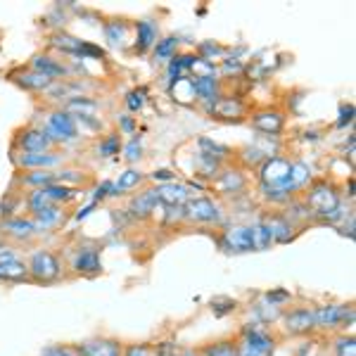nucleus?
<instances>
[{
    "instance_id": "obj_1",
    "label": "nucleus",
    "mask_w": 356,
    "mask_h": 356,
    "mask_svg": "<svg viewBox=\"0 0 356 356\" xmlns=\"http://www.w3.org/2000/svg\"><path fill=\"white\" fill-rule=\"evenodd\" d=\"M302 202L307 204V209L312 211L314 219L323 223H337L344 219V204L340 197V191L335 188V183L323 178V181H314L307 188Z\"/></svg>"
},
{
    "instance_id": "obj_2",
    "label": "nucleus",
    "mask_w": 356,
    "mask_h": 356,
    "mask_svg": "<svg viewBox=\"0 0 356 356\" xmlns=\"http://www.w3.org/2000/svg\"><path fill=\"white\" fill-rule=\"evenodd\" d=\"M238 356H273L278 347V337L259 323H245L240 335L235 337Z\"/></svg>"
},
{
    "instance_id": "obj_3",
    "label": "nucleus",
    "mask_w": 356,
    "mask_h": 356,
    "mask_svg": "<svg viewBox=\"0 0 356 356\" xmlns=\"http://www.w3.org/2000/svg\"><path fill=\"white\" fill-rule=\"evenodd\" d=\"M259 188L268 191H280L295 197V186H292V162L285 157H268L259 164Z\"/></svg>"
},
{
    "instance_id": "obj_4",
    "label": "nucleus",
    "mask_w": 356,
    "mask_h": 356,
    "mask_svg": "<svg viewBox=\"0 0 356 356\" xmlns=\"http://www.w3.org/2000/svg\"><path fill=\"white\" fill-rule=\"evenodd\" d=\"M312 309H314L316 330H342V332H347V328H354V321H356L354 304L328 302V304H321V307H312Z\"/></svg>"
},
{
    "instance_id": "obj_5",
    "label": "nucleus",
    "mask_w": 356,
    "mask_h": 356,
    "mask_svg": "<svg viewBox=\"0 0 356 356\" xmlns=\"http://www.w3.org/2000/svg\"><path fill=\"white\" fill-rule=\"evenodd\" d=\"M26 268H29V278L36 280V283H55L65 273V264L50 250L33 252L31 259L26 261Z\"/></svg>"
},
{
    "instance_id": "obj_6",
    "label": "nucleus",
    "mask_w": 356,
    "mask_h": 356,
    "mask_svg": "<svg viewBox=\"0 0 356 356\" xmlns=\"http://www.w3.org/2000/svg\"><path fill=\"white\" fill-rule=\"evenodd\" d=\"M183 216L191 223H202V226H216V223L223 221V209L219 202H214L211 197H204V195H197V197H191L186 204H183Z\"/></svg>"
},
{
    "instance_id": "obj_7",
    "label": "nucleus",
    "mask_w": 356,
    "mask_h": 356,
    "mask_svg": "<svg viewBox=\"0 0 356 356\" xmlns=\"http://www.w3.org/2000/svg\"><path fill=\"white\" fill-rule=\"evenodd\" d=\"M280 325H283V332L290 337H304V335H312L316 330L314 323V309L312 307H292L285 309L280 314Z\"/></svg>"
},
{
    "instance_id": "obj_8",
    "label": "nucleus",
    "mask_w": 356,
    "mask_h": 356,
    "mask_svg": "<svg viewBox=\"0 0 356 356\" xmlns=\"http://www.w3.org/2000/svg\"><path fill=\"white\" fill-rule=\"evenodd\" d=\"M45 134L50 136V140H53V145L57 143H72L79 138V124L76 119L72 117L69 112L65 110H55L48 114V122H45Z\"/></svg>"
},
{
    "instance_id": "obj_9",
    "label": "nucleus",
    "mask_w": 356,
    "mask_h": 356,
    "mask_svg": "<svg viewBox=\"0 0 356 356\" xmlns=\"http://www.w3.org/2000/svg\"><path fill=\"white\" fill-rule=\"evenodd\" d=\"M219 247L228 254H247V252H254V233L252 226L245 223H235V226L226 228L219 235Z\"/></svg>"
},
{
    "instance_id": "obj_10",
    "label": "nucleus",
    "mask_w": 356,
    "mask_h": 356,
    "mask_svg": "<svg viewBox=\"0 0 356 356\" xmlns=\"http://www.w3.org/2000/svg\"><path fill=\"white\" fill-rule=\"evenodd\" d=\"M204 112L219 122H240L245 117V102L233 95H221L214 102L204 105Z\"/></svg>"
},
{
    "instance_id": "obj_11",
    "label": "nucleus",
    "mask_w": 356,
    "mask_h": 356,
    "mask_svg": "<svg viewBox=\"0 0 356 356\" xmlns=\"http://www.w3.org/2000/svg\"><path fill=\"white\" fill-rule=\"evenodd\" d=\"M60 164H65V154H60L57 150L33 152V154L22 152L17 157V166L24 171H55Z\"/></svg>"
},
{
    "instance_id": "obj_12",
    "label": "nucleus",
    "mask_w": 356,
    "mask_h": 356,
    "mask_svg": "<svg viewBox=\"0 0 356 356\" xmlns=\"http://www.w3.org/2000/svg\"><path fill=\"white\" fill-rule=\"evenodd\" d=\"M36 235V223L31 216H8L0 221V238H10L17 243H26Z\"/></svg>"
},
{
    "instance_id": "obj_13",
    "label": "nucleus",
    "mask_w": 356,
    "mask_h": 356,
    "mask_svg": "<svg viewBox=\"0 0 356 356\" xmlns=\"http://www.w3.org/2000/svg\"><path fill=\"white\" fill-rule=\"evenodd\" d=\"M17 147L26 154L48 152V150H53V140H50V136L45 134L43 126H29V129H24L19 136H17Z\"/></svg>"
},
{
    "instance_id": "obj_14",
    "label": "nucleus",
    "mask_w": 356,
    "mask_h": 356,
    "mask_svg": "<svg viewBox=\"0 0 356 356\" xmlns=\"http://www.w3.org/2000/svg\"><path fill=\"white\" fill-rule=\"evenodd\" d=\"M29 280V268L10 247L0 250V283H22Z\"/></svg>"
},
{
    "instance_id": "obj_15",
    "label": "nucleus",
    "mask_w": 356,
    "mask_h": 356,
    "mask_svg": "<svg viewBox=\"0 0 356 356\" xmlns=\"http://www.w3.org/2000/svg\"><path fill=\"white\" fill-rule=\"evenodd\" d=\"M252 129L259 131L264 136L275 138L278 134H283V129H285V114L280 110H273V107L254 112L252 114Z\"/></svg>"
},
{
    "instance_id": "obj_16",
    "label": "nucleus",
    "mask_w": 356,
    "mask_h": 356,
    "mask_svg": "<svg viewBox=\"0 0 356 356\" xmlns=\"http://www.w3.org/2000/svg\"><path fill=\"white\" fill-rule=\"evenodd\" d=\"M79 356H122L124 344L112 337H90L76 344Z\"/></svg>"
},
{
    "instance_id": "obj_17",
    "label": "nucleus",
    "mask_w": 356,
    "mask_h": 356,
    "mask_svg": "<svg viewBox=\"0 0 356 356\" xmlns=\"http://www.w3.org/2000/svg\"><path fill=\"white\" fill-rule=\"evenodd\" d=\"M211 183H214V188L221 195H235V193L245 191L247 176H245L243 169H238V166H223V169L219 171V176H216Z\"/></svg>"
},
{
    "instance_id": "obj_18",
    "label": "nucleus",
    "mask_w": 356,
    "mask_h": 356,
    "mask_svg": "<svg viewBox=\"0 0 356 356\" xmlns=\"http://www.w3.org/2000/svg\"><path fill=\"white\" fill-rule=\"evenodd\" d=\"M159 41V26L152 19H140L136 22V41L134 50L138 55H145L147 50L154 48V43Z\"/></svg>"
},
{
    "instance_id": "obj_19",
    "label": "nucleus",
    "mask_w": 356,
    "mask_h": 356,
    "mask_svg": "<svg viewBox=\"0 0 356 356\" xmlns=\"http://www.w3.org/2000/svg\"><path fill=\"white\" fill-rule=\"evenodd\" d=\"M264 223L273 235V245H288L295 238V223H292L285 214H268L264 216Z\"/></svg>"
},
{
    "instance_id": "obj_20",
    "label": "nucleus",
    "mask_w": 356,
    "mask_h": 356,
    "mask_svg": "<svg viewBox=\"0 0 356 356\" xmlns=\"http://www.w3.org/2000/svg\"><path fill=\"white\" fill-rule=\"evenodd\" d=\"M157 204H159L157 188H147V191L138 193L136 197H131L129 211L136 219H147V216H152L157 211Z\"/></svg>"
},
{
    "instance_id": "obj_21",
    "label": "nucleus",
    "mask_w": 356,
    "mask_h": 356,
    "mask_svg": "<svg viewBox=\"0 0 356 356\" xmlns=\"http://www.w3.org/2000/svg\"><path fill=\"white\" fill-rule=\"evenodd\" d=\"M157 195H159V204H164V207H183L193 197L191 188L178 181L166 183V186H157Z\"/></svg>"
},
{
    "instance_id": "obj_22",
    "label": "nucleus",
    "mask_w": 356,
    "mask_h": 356,
    "mask_svg": "<svg viewBox=\"0 0 356 356\" xmlns=\"http://www.w3.org/2000/svg\"><path fill=\"white\" fill-rule=\"evenodd\" d=\"M31 69H33V72H38V74H43V76L50 79V81H57V79L69 76V67L62 65L60 60H55L53 55H45V53L33 57Z\"/></svg>"
},
{
    "instance_id": "obj_23",
    "label": "nucleus",
    "mask_w": 356,
    "mask_h": 356,
    "mask_svg": "<svg viewBox=\"0 0 356 356\" xmlns=\"http://www.w3.org/2000/svg\"><path fill=\"white\" fill-rule=\"evenodd\" d=\"M74 273H81V275H95L102 271V259H100V252L95 247H83L79 250V254L74 257L72 261Z\"/></svg>"
},
{
    "instance_id": "obj_24",
    "label": "nucleus",
    "mask_w": 356,
    "mask_h": 356,
    "mask_svg": "<svg viewBox=\"0 0 356 356\" xmlns=\"http://www.w3.org/2000/svg\"><path fill=\"white\" fill-rule=\"evenodd\" d=\"M193 93L195 102H214L216 97H221V81L216 76H193Z\"/></svg>"
},
{
    "instance_id": "obj_25",
    "label": "nucleus",
    "mask_w": 356,
    "mask_h": 356,
    "mask_svg": "<svg viewBox=\"0 0 356 356\" xmlns=\"http://www.w3.org/2000/svg\"><path fill=\"white\" fill-rule=\"evenodd\" d=\"M195 60H197V55L193 53H181V55H174L169 62H166V79H169V83H176L178 79L188 76V74L193 72V65Z\"/></svg>"
},
{
    "instance_id": "obj_26",
    "label": "nucleus",
    "mask_w": 356,
    "mask_h": 356,
    "mask_svg": "<svg viewBox=\"0 0 356 356\" xmlns=\"http://www.w3.org/2000/svg\"><path fill=\"white\" fill-rule=\"evenodd\" d=\"M62 110L72 114L74 119H86V117H95V112L100 110V105L88 95H72V97H67Z\"/></svg>"
},
{
    "instance_id": "obj_27",
    "label": "nucleus",
    "mask_w": 356,
    "mask_h": 356,
    "mask_svg": "<svg viewBox=\"0 0 356 356\" xmlns=\"http://www.w3.org/2000/svg\"><path fill=\"white\" fill-rule=\"evenodd\" d=\"M31 219H33V223H36V233L50 231V228L60 226V223L65 221V207L50 204V207H45V209L36 211Z\"/></svg>"
},
{
    "instance_id": "obj_28",
    "label": "nucleus",
    "mask_w": 356,
    "mask_h": 356,
    "mask_svg": "<svg viewBox=\"0 0 356 356\" xmlns=\"http://www.w3.org/2000/svg\"><path fill=\"white\" fill-rule=\"evenodd\" d=\"M17 183L22 188H31V191H38V188H45L50 183H55V171H24L22 176H17Z\"/></svg>"
},
{
    "instance_id": "obj_29",
    "label": "nucleus",
    "mask_w": 356,
    "mask_h": 356,
    "mask_svg": "<svg viewBox=\"0 0 356 356\" xmlns=\"http://www.w3.org/2000/svg\"><path fill=\"white\" fill-rule=\"evenodd\" d=\"M45 195L50 197V202L53 204H60V207H65L69 202H74V200L79 197V191L76 188H72V186H62V183H50V186H45L43 188Z\"/></svg>"
},
{
    "instance_id": "obj_30",
    "label": "nucleus",
    "mask_w": 356,
    "mask_h": 356,
    "mask_svg": "<svg viewBox=\"0 0 356 356\" xmlns=\"http://www.w3.org/2000/svg\"><path fill=\"white\" fill-rule=\"evenodd\" d=\"M129 22L124 19H110L105 22V38L112 48H122L126 43V36H129Z\"/></svg>"
},
{
    "instance_id": "obj_31",
    "label": "nucleus",
    "mask_w": 356,
    "mask_h": 356,
    "mask_svg": "<svg viewBox=\"0 0 356 356\" xmlns=\"http://www.w3.org/2000/svg\"><path fill=\"white\" fill-rule=\"evenodd\" d=\"M197 352L200 356H238V347H235V337H221V340L204 344Z\"/></svg>"
},
{
    "instance_id": "obj_32",
    "label": "nucleus",
    "mask_w": 356,
    "mask_h": 356,
    "mask_svg": "<svg viewBox=\"0 0 356 356\" xmlns=\"http://www.w3.org/2000/svg\"><path fill=\"white\" fill-rule=\"evenodd\" d=\"M15 81L22 86V88H26V90H36V93H41V90H48L50 86H53L55 81H50V79H45L43 74H38V72H22V74H17L15 76Z\"/></svg>"
},
{
    "instance_id": "obj_33",
    "label": "nucleus",
    "mask_w": 356,
    "mask_h": 356,
    "mask_svg": "<svg viewBox=\"0 0 356 356\" xmlns=\"http://www.w3.org/2000/svg\"><path fill=\"white\" fill-rule=\"evenodd\" d=\"M221 169H223V162L214 159L211 154H204V152L195 154V171H197V176H204V178H211V181H214Z\"/></svg>"
},
{
    "instance_id": "obj_34",
    "label": "nucleus",
    "mask_w": 356,
    "mask_h": 356,
    "mask_svg": "<svg viewBox=\"0 0 356 356\" xmlns=\"http://www.w3.org/2000/svg\"><path fill=\"white\" fill-rule=\"evenodd\" d=\"M81 43L83 41H79L76 36H69L65 31H55L53 36H50V45H53L55 50H60V53H65V55H72V57L79 53Z\"/></svg>"
},
{
    "instance_id": "obj_35",
    "label": "nucleus",
    "mask_w": 356,
    "mask_h": 356,
    "mask_svg": "<svg viewBox=\"0 0 356 356\" xmlns=\"http://www.w3.org/2000/svg\"><path fill=\"white\" fill-rule=\"evenodd\" d=\"M143 181H145V174L131 166V169H126L124 174H119V178L114 181V188H117V191L124 195V193H129V191H136V188L140 186Z\"/></svg>"
},
{
    "instance_id": "obj_36",
    "label": "nucleus",
    "mask_w": 356,
    "mask_h": 356,
    "mask_svg": "<svg viewBox=\"0 0 356 356\" xmlns=\"http://www.w3.org/2000/svg\"><path fill=\"white\" fill-rule=\"evenodd\" d=\"M314 183L312 178V169H309L307 162H292V186H295V193L307 191Z\"/></svg>"
},
{
    "instance_id": "obj_37",
    "label": "nucleus",
    "mask_w": 356,
    "mask_h": 356,
    "mask_svg": "<svg viewBox=\"0 0 356 356\" xmlns=\"http://www.w3.org/2000/svg\"><path fill=\"white\" fill-rule=\"evenodd\" d=\"M178 36H164V38H159L157 43H154V48H152V53H154V60H159V62H169L171 57L176 55V50H178Z\"/></svg>"
},
{
    "instance_id": "obj_38",
    "label": "nucleus",
    "mask_w": 356,
    "mask_h": 356,
    "mask_svg": "<svg viewBox=\"0 0 356 356\" xmlns=\"http://www.w3.org/2000/svg\"><path fill=\"white\" fill-rule=\"evenodd\" d=\"M197 145H200V152L211 154V157L219 159V162H223V159H228V157L233 154V152H231V147H228V145H221V143L211 140V138H207V136L200 138Z\"/></svg>"
},
{
    "instance_id": "obj_39",
    "label": "nucleus",
    "mask_w": 356,
    "mask_h": 356,
    "mask_svg": "<svg viewBox=\"0 0 356 356\" xmlns=\"http://www.w3.org/2000/svg\"><path fill=\"white\" fill-rule=\"evenodd\" d=\"M252 233H254V250H271L273 247V235L268 231V226L264 223V219H259L257 223H252Z\"/></svg>"
},
{
    "instance_id": "obj_40",
    "label": "nucleus",
    "mask_w": 356,
    "mask_h": 356,
    "mask_svg": "<svg viewBox=\"0 0 356 356\" xmlns=\"http://www.w3.org/2000/svg\"><path fill=\"white\" fill-rule=\"evenodd\" d=\"M171 93H174L176 100L183 102V105H191V102H195L193 76H183V79H178L176 83H171Z\"/></svg>"
},
{
    "instance_id": "obj_41",
    "label": "nucleus",
    "mask_w": 356,
    "mask_h": 356,
    "mask_svg": "<svg viewBox=\"0 0 356 356\" xmlns=\"http://www.w3.org/2000/svg\"><path fill=\"white\" fill-rule=\"evenodd\" d=\"M119 152H122V136H119V134L105 136L100 140V145H97V154H100V157H105V159L117 157Z\"/></svg>"
},
{
    "instance_id": "obj_42",
    "label": "nucleus",
    "mask_w": 356,
    "mask_h": 356,
    "mask_svg": "<svg viewBox=\"0 0 356 356\" xmlns=\"http://www.w3.org/2000/svg\"><path fill=\"white\" fill-rule=\"evenodd\" d=\"M332 352L335 356H356V340L352 332H342V335L335 337V344H332Z\"/></svg>"
},
{
    "instance_id": "obj_43",
    "label": "nucleus",
    "mask_w": 356,
    "mask_h": 356,
    "mask_svg": "<svg viewBox=\"0 0 356 356\" xmlns=\"http://www.w3.org/2000/svg\"><path fill=\"white\" fill-rule=\"evenodd\" d=\"M86 181V171L79 169H57L55 171V183H62V186H79V183Z\"/></svg>"
},
{
    "instance_id": "obj_44",
    "label": "nucleus",
    "mask_w": 356,
    "mask_h": 356,
    "mask_svg": "<svg viewBox=\"0 0 356 356\" xmlns=\"http://www.w3.org/2000/svg\"><path fill=\"white\" fill-rule=\"evenodd\" d=\"M209 307H211V314L223 318V316L233 314L235 309H238V302H235L233 297H214V300L209 302Z\"/></svg>"
},
{
    "instance_id": "obj_45",
    "label": "nucleus",
    "mask_w": 356,
    "mask_h": 356,
    "mask_svg": "<svg viewBox=\"0 0 356 356\" xmlns=\"http://www.w3.org/2000/svg\"><path fill=\"white\" fill-rule=\"evenodd\" d=\"M145 102H147V88H145V86L129 90V95H126V107H129V112H140L143 107H145Z\"/></svg>"
},
{
    "instance_id": "obj_46",
    "label": "nucleus",
    "mask_w": 356,
    "mask_h": 356,
    "mask_svg": "<svg viewBox=\"0 0 356 356\" xmlns=\"http://www.w3.org/2000/svg\"><path fill=\"white\" fill-rule=\"evenodd\" d=\"M254 312H257V316H259V325H261V323H273V321H278L280 314H283V309L271 307V304H266V302L261 300L254 307Z\"/></svg>"
},
{
    "instance_id": "obj_47",
    "label": "nucleus",
    "mask_w": 356,
    "mask_h": 356,
    "mask_svg": "<svg viewBox=\"0 0 356 356\" xmlns=\"http://www.w3.org/2000/svg\"><path fill=\"white\" fill-rule=\"evenodd\" d=\"M223 55H226V48H221V45H216V43H202L200 45V55L197 57H202V60H207V62H221L223 60Z\"/></svg>"
},
{
    "instance_id": "obj_48",
    "label": "nucleus",
    "mask_w": 356,
    "mask_h": 356,
    "mask_svg": "<svg viewBox=\"0 0 356 356\" xmlns=\"http://www.w3.org/2000/svg\"><path fill=\"white\" fill-rule=\"evenodd\" d=\"M122 152H124V159L129 164H134V162H138V159L143 157V145H140V138L138 136H134L131 138L126 145H122Z\"/></svg>"
},
{
    "instance_id": "obj_49",
    "label": "nucleus",
    "mask_w": 356,
    "mask_h": 356,
    "mask_svg": "<svg viewBox=\"0 0 356 356\" xmlns=\"http://www.w3.org/2000/svg\"><path fill=\"white\" fill-rule=\"evenodd\" d=\"M264 302L271 304V307H283V304L292 302V292L290 290H283V288H275V290H268L266 295H264Z\"/></svg>"
},
{
    "instance_id": "obj_50",
    "label": "nucleus",
    "mask_w": 356,
    "mask_h": 356,
    "mask_svg": "<svg viewBox=\"0 0 356 356\" xmlns=\"http://www.w3.org/2000/svg\"><path fill=\"white\" fill-rule=\"evenodd\" d=\"M354 114H356V107L352 105V102H342L340 117H337V129H347V126H352Z\"/></svg>"
},
{
    "instance_id": "obj_51",
    "label": "nucleus",
    "mask_w": 356,
    "mask_h": 356,
    "mask_svg": "<svg viewBox=\"0 0 356 356\" xmlns=\"http://www.w3.org/2000/svg\"><path fill=\"white\" fill-rule=\"evenodd\" d=\"M152 354H154V349L147 342L129 344V347H124V352H122V356H152Z\"/></svg>"
},
{
    "instance_id": "obj_52",
    "label": "nucleus",
    "mask_w": 356,
    "mask_h": 356,
    "mask_svg": "<svg viewBox=\"0 0 356 356\" xmlns=\"http://www.w3.org/2000/svg\"><path fill=\"white\" fill-rule=\"evenodd\" d=\"M240 154H243V159H245V164H247V166H259V164L264 162V159H266L259 150H257L254 145L243 147V150H240Z\"/></svg>"
},
{
    "instance_id": "obj_53",
    "label": "nucleus",
    "mask_w": 356,
    "mask_h": 356,
    "mask_svg": "<svg viewBox=\"0 0 356 356\" xmlns=\"http://www.w3.org/2000/svg\"><path fill=\"white\" fill-rule=\"evenodd\" d=\"M41 356H79L76 347H67V344H55V347L43 349Z\"/></svg>"
},
{
    "instance_id": "obj_54",
    "label": "nucleus",
    "mask_w": 356,
    "mask_h": 356,
    "mask_svg": "<svg viewBox=\"0 0 356 356\" xmlns=\"http://www.w3.org/2000/svg\"><path fill=\"white\" fill-rule=\"evenodd\" d=\"M150 181L157 183V186H166V183H174L176 181V174L171 169H157L150 174Z\"/></svg>"
},
{
    "instance_id": "obj_55",
    "label": "nucleus",
    "mask_w": 356,
    "mask_h": 356,
    "mask_svg": "<svg viewBox=\"0 0 356 356\" xmlns=\"http://www.w3.org/2000/svg\"><path fill=\"white\" fill-rule=\"evenodd\" d=\"M119 131L122 134H134L136 131V119L134 117H129V114H124V117H119Z\"/></svg>"
},
{
    "instance_id": "obj_56",
    "label": "nucleus",
    "mask_w": 356,
    "mask_h": 356,
    "mask_svg": "<svg viewBox=\"0 0 356 356\" xmlns=\"http://www.w3.org/2000/svg\"><path fill=\"white\" fill-rule=\"evenodd\" d=\"M157 356H176V344L171 342V340H166V342H159L157 344Z\"/></svg>"
},
{
    "instance_id": "obj_57",
    "label": "nucleus",
    "mask_w": 356,
    "mask_h": 356,
    "mask_svg": "<svg viewBox=\"0 0 356 356\" xmlns=\"http://www.w3.org/2000/svg\"><path fill=\"white\" fill-rule=\"evenodd\" d=\"M110 186H112V181H105L100 188H97V191H95V197H93V202H95V204H97V202H102V200L110 197Z\"/></svg>"
},
{
    "instance_id": "obj_58",
    "label": "nucleus",
    "mask_w": 356,
    "mask_h": 356,
    "mask_svg": "<svg viewBox=\"0 0 356 356\" xmlns=\"http://www.w3.org/2000/svg\"><path fill=\"white\" fill-rule=\"evenodd\" d=\"M95 202H90L88 207H83V209H79V214H76V221H81V219H86V216H88L90 214V211H93L95 209Z\"/></svg>"
},
{
    "instance_id": "obj_59",
    "label": "nucleus",
    "mask_w": 356,
    "mask_h": 356,
    "mask_svg": "<svg viewBox=\"0 0 356 356\" xmlns=\"http://www.w3.org/2000/svg\"><path fill=\"white\" fill-rule=\"evenodd\" d=\"M176 356H200V352H195V349H183V352H176Z\"/></svg>"
},
{
    "instance_id": "obj_60",
    "label": "nucleus",
    "mask_w": 356,
    "mask_h": 356,
    "mask_svg": "<svg viewBox=\"0 0 356 356\" xmlns=\"http://www.w3.org/2000/svg\"><path fill=\"white\" fill-rule=\"evenodd\" d=\"M347 195H349V197H354V178H349V186H347Z\"/></svg>"
},
{
    "instance_id": "obj_61",
    "label": "nucleus",
    "mask_w": 356,
    "mask_h": 356,
    "mask_svg": "<svg viewBox=\"0 0 356 356\" xmlns=\"http://www.w3.org/2000/svg\"><path fill=\"white\" fill-rule=\"evenodd\" d=\"M0 250H5V243H3V238H0Z\"/></svg>"
}]
</instances>
